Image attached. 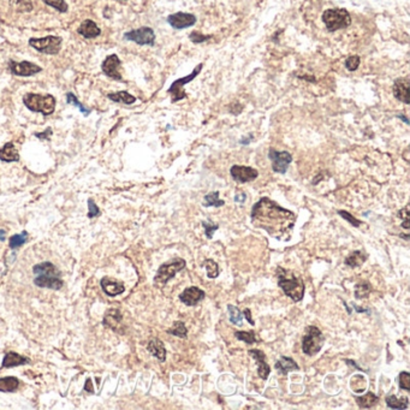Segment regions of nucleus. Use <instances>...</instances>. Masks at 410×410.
I'll return each mask as SVG.
<instances>
[{
  "mask_svg": "<svg viewBox=\"0 0 410 410\" xmlns=\"http://www.w3.org/2000/svg\"><path fill=\"white\" fill-rule=\"evenodd\" d=\"M252 221L254 226L268 232L274 238L286 241L295 226L296 215L271 198L262 197L253 207Z\"/></svg>",
  "mask_w": 410,
  "mask_h": 410,
  "instance_id": "f257e3e1",
  "label": "nucleus"
},
{
  "mask_svg": "<svg viewBox=\"0 0 410 410\" xmlns=\"http://www.w3.org/2000/svg\"><path fill=\"white\" fill-rule=\"evenodd\" d=\"M278 285L280 286L286 296L295 302H298L304 296V283L302 278L296 275L293 271L279 267L277 270Z\"/></svg>",
  "mask_w": 410,
  "mask_h": 410,
  "instance_id": "f03ea898",
  "label": "nucleus"
},
{
  "mask_svg": "<svg viewBox=\"0 0 410 410\" xmlns=\"http://www.w3.org/2000/svg\"><path fill=\"white\" fill-rule=\"evenodd\" d=\"M35 273L34 284L39 288L52 289L59 290L63 286V280L60 279V273L52 262H42L33 268Z\"/></svg>",
  "mask_w": 410,
  "mask_h": 410,
  "instance_id": "7ed1b4c3",
  "label": "nucleus"
},
{
  "mask_svg": "<svg viewBox=\"0 0 410 410\" xmlns=\"http://www.w3.org/2000/svg\"><path fill=\"white\" fill-rule=\"evenodd\" d=\"M23 104L33 112L42 113L43 116L52 115L56 110V98L53 95H42L34 94V93H27L23 97Z\"/></svg>",
  "mask_w": 410,
  "mask_h": 410,
  "instance_id": "20e7f679",
  "label": "nucleus"
},
{
  "mask_svg": "<svg viewBox=\"0 0 410 410\" xmlns=\"http://www.w3.org/2000/svg\"><path fill=\"white\" fill-rule=\"evenodd\" d=\"M322 22L329 32H337L349 27L351 17L345 9H329L322 14Z\"/></svg>",
  "mask_w": 410,
  "mask_h": 410,
  "instance_id": "39448f33",
  "label": "nucleus"
},
{
  "mask_svg": "<svg viewBox=\"0 0 410 410\" xmlns=\"http://www.w3.org/2000/svg\"><path fill=\"white\" fill-rule=\"evenodd\" d=\"M325 338L316 326H308L302 339V351L308 356L318 354L321 350Z\"/></svg>",
  "mask_w": 410,
  "mask_h": 410,
  "instance_id": "423d86ee",
  "label": "nucleus"
},
{
  "mask_svg": "<svg viewBox=\"0 0 410 410\" xmlns=\"http://www.w3.org/2000/svg\"><path fill=\"white\" fill-rule=\"evenodd\" d=\"M61 41L63 40L59 36L50 35L40 39L32 38L29 40V45L40 53L54 56V54H58L59 51L61 50Z\"/></svg>",
  "mask_w": 410,
  "mask_h": 410,
  "instance_id": "0eeeda50",
  "label": "nucleus"
},
{
  "mask_svg": "<svg viewBox=\"0 0 410 410\" xmlns=\"http://www.w3.org/2000/svg\"><path fill=\"white\" fill-rule=\"evenodd\" d=\"M185 265H187L185 260L183 259H175L166 264H162L154 277V282L156 284H166L170 279H172L177 273L185 267Z\"/></svg>",
  "mask_w": 410,
  "mask_h": 410,
  "instance_id": "6e6552de",
  "label": "nucleus"
},
{
  "mask_svg": "<svg viewBox=\"0 0 410 410\" xmlns=\"http://www.w3.org/2000/svg\"><path fill=\"white\" fill-rule=\"evenodd\" d=\"M202 68H203V64H198L192 74L183 77V78L176 79V81L171 84V87H170L167 92H169V94L172 97V102H177V101H179V100L187 98V93L184 92L183 87H184L185 84L190 83V82H192L194 78H196L197 75L200 74L201 70H202Z\"/></svg>",
  "mask_w": 410,
  "mask_h": 410,
  "instance_id": "1a4fd4ad",
  "label": "nucleus"
},
{
  "mask_svg": "<svg viewBox=\"0 0 410 410\" xmlns=\"http://www.w3.org/2000/svg\"><path fill=\"white\" fill-rule=\"evenodd\" d=\"M124 39L128 41L136 42L137 45L141 46H153L154 42H156V33H154V30L152 29V28L142 27L138 28V29L125 33Z\"/></svg>",
  "mask_w": 410,
  "mask_h": 410,
  "instance_id": "9d476101",
  "label": "nucleus"
},
{
  "mask_svg": "<svg viewBox=\"0 0 410 410\" xmlns=\"http://www.w3.org/2000/svg\"><path fill=\"white\" fill-rule=\"evenodd\" d=\"M7 69H9L10 72L15 76H20V77H29L34 76V75L39 74V72L42 71V68L39 65H36L34 63H30V61H18L10 60L7 63Z\"/></svg>",
  "mask_w": 410,
  "mask_h": 410,
  "instance_id": "9b49d317",
  "label": "nucleus"
},
{
  "mask_svg": "<svg viewBox=\"0 0 410 410\" xmlns=\"http://www.w3.org/2000/svg\"><path fill=\"white\" fill-rule=\"evenodd\" d=\"M268 158L272 161L273 171L282 175L288 171L289 165L293 161V156L289 152H278L273 148H271L268 152Z\"/></svg>",
  "mask_w": 410,
  "mask_h": 410,
  "instance_id": "f8f14e48",
  "label": "nucleus"
},
{
  "mask_svg": "<svg viewBox=\"0 0 410 410\" xmlns=\"http://www.w3.org/2000/svg\"><path fill=\"white\" fill-rule=\"evenodd\" d=\"M120 65L122 61L118 58L117 54H110L101 64V70L106 76L111 77L117 81H123V77L120 75Z\"/></svg>",
  "mask_w": 410,
  "mask_h": 410,
  "instance_id": "ddd939ff",
  "label": "nucleus"
},
{
  "mask_svg": "<svg viewBox=\"0 0 410 410\" xmlns=\"http://www.w3.org/2000/svg\"><path fill=\"white\" fill-rule=\"evenodd\" d=\"M230 174L232 178L238 183L253 182L259 176L257 170L249 166H242V165H234L230 170Z\"/></svg>",
  "mask_w": 410,
  "mask_h": 410,
  "instance_id": "4468645a",
  "label": "nucleus"
},
{
  "mask_svg": "<svg viewBox=\"0 0 410 410\" xmlns=\"http://www.w3.org/2000/svg\"><path fill=\"white\" fill-rule=\"evenodd\" d=\"M167 23L175 29H185L196 23V17L187 12H177L167 17Z\"/></svg>",
  "mask_w": 410,
  "mask_h": 410,
  "instance_id": "2eb2a0df",
  "label": "nucleus"
},
{
  "mask_svg": "<svg viewBox=\"0 0 410 410\" xmlns=\"http://www.w3.org/2000/svg\"><path fill=\"white\" fill-rule=\"evenodd\" d=\"M206 293L205 291L198 289L197 286H190V288H187L182 293L179 295V300L182 301L183 303L187 304V306H196L198 302L205 298Z\"/></svg>",
  "mask_w": 410,
  "mask_h": 410,
  "instance_id": "dca6fc26",
  "label": "nucleus"
},
{
  "mask_svg": "<svg viewBox=\"0 0 410 410\" xmlns=\"http://www.w3.org/2000/svg\"><path fill=\"white\" fill-rule=\"evenodd\" d=\"M409 89L410 83L409 79L407 77L404 78H398L394 81L393 83V95L399 100V101L404 102V104L409 105Z\"/></svg>",
  "mask_w": 410,
  "mask_h": 410,
  "instance_id": "f3484780",
  "label": "nucleus"
},
{
  "mask_svg": "<svg viewBox=\"0 0 410 410\" xmlns=\"http://www.w3.org/2000/svg\"><path fill=\"white\" fill-rule=\"evenodd\" d=\"M249 355L254 358L255 361H256L257 363V373H259L260 378L264 379V380H266L268 378V375H270L271 373V368L270 366L267 365V362L265 361V356L264 352L261 351V350H256V349H252L249 350Z\"/></svg>",
  "mask_w": 410,
  "mask_h": 410,
  "instance_id": "a211bd4d",
  "label": "nucleus"
},
{
  "mask_svg": "<svg viewBox=\"0 0 410 410\" xmlns=\"http://www.w3.org/2000/svg\"><path fill=\"white\" fill-rule=\"evenodd\" d=\"M78 34L86 39H95L101 34V30L98 27L97 23L92 20H86L78 27Z\"/></svg>",
  "mask_w": 410,
  "mask_h": 410,
  "instance_id": "6ab92c4d",
  "label": "nucleus"
},
{
  "mask_svg": "<svg viewBox=\"0 0 410 410\" xmlns=\"http://www.w3.org/2000/svg\"><path fill=\"white\" fill-rule=\"evenodd\" d=\"M100 284H101V288H102V290H104V293H106V295L111 296V297H115V296L120 295V293H124V290H125L123 283L116 282V280L110 279V278H104V279H101V283H100Z\"/></svg>",
  "mask_w": 410,
  "mask_h": 410,
  "instance_id": "aec40b11",
  "label": "nucleus"
},
{
  "mask_svg": "<svg viewBox=\"0 0 410 410\" xmlns=\"http://www.w3.org/2000/svg\"><path fill=\"white\" fill-rule=\"evenodd\" d=\"M30 360L28 357L22 356V355L17 354L15 351H10L5 355L4 360H2V368H11V367H17V366H23L29 363Z\"/></svg>",
  "mask_w": 410,
  "mask_h": 410,
  "instance_id": "412c9836",
  "label": "nucleus"
},
{
  "mask_svg": "<svg viewBox=\"0 0 410 410\" xmlns=\"http://www.w3.org/2000/svg\"><path fill=\"white\" fill-rule=\"evenodd\" d=\"M0 160L5 162H14L20 160V154H18L14 143L7 142L4 144V147L0 148Z\"/></svg>",
  "mask_w": 410,
  "mask_h": 410,
  "instance_id": "4be33fe9",
  "label": "nucleus"
},
{
  "mask_svg": "<svg viewBox=\"0 0 410 410\" xmlns=\"http://www.w3.org/2000/svg\"><path fill=\"white\" fill-rule=\"evenodd\" d=\"M275 370H278V372H279L282 375H286L289 372L298 371L300 370V367H298L297 363H296L291 357L283 356V357H280L277 362H275Z\"/></svg>",
  "mask_w": 410,
  "mask_h": 410,
  "instance_id": "5701e85b",
  "label": "nucleus"
},
{
  "mask_svg": "<svg viewBox=\"0 0 410 410\" xmlns=\"http://www.w3.org/2000/svg\"><path fill=\"white\" fill-rule=\"evenodd\" d=\"M147 349H148V351L151 352L154 357L158 358L160 362H164L165 358H166V349H165L164 343H162L160 339H152L151 342L148 343Z\"/></svg>",
  "mask_w": 410,
  "mask_h": 410,
  "instance_id": "b1692460",
  "label": "nucleus"
},
{
  "mask_svg": "<svg viewBox=\"0 0 410 410\" xmlns=\"http://www.w3.org/2000/svg\"><path fill=\"white\" fill-rule=\"evenodd\" d=\"M107 98L110 100L115 102H119V104L124 105H131L136 101V98L134 95L129 94L128 92L123 90V92H117V93H110L107 94Z\"/></svg>",
  "mask_w": 410,
  "mask_h": 410,
  "instance_id": "393cba45",
  "label": "nucleus"
},
{
  "mask_svg": "<svg viewBox=\"0 0 410 410\" xmlns=\"http://www.w3.org/2000/svg\"><path fill=\"white\" fill-rule=\"evenodd\" d=\"M20 380L15 376L0 378V391L1 392H15L20 388Z\"/></svg>",
  "mask_w": 410,
  "mask_h": 410,
  "instance_id": "a878e982",
  "label": "nucleus"
},
{
  "mask_svg": "<svg viewBox=\"0 0 410 410\" xmlns=\"http://www.w3.org/2000/svg\"><path fill=\"white\" fill-rule=\"evenodd\" d=\"M355 399H356L358 407L363 409L372 408V407H374L379 401L378 396L373 392H368L366 394H362V396H360V397L357 396V397H355Z\"/></svg>",
  "mask_w": 410,
  "mask_h": 410,
  "instance_id": "bb28decb",
  "label": "nucleus"
},
{
  "mask_svg": "<svg viewBox=\"0 0 410 410\" xmlns=\"http://www.w3.org/2000/svg\"><path fill=\"white\" fill-rule=\"evenodd\" d=\"M366 259H367V255L365 253L361 250H355L351 255L345 259V265L349 267H360L365 264Z\"/></svg>",
  "mask_w": 410,
  "mask_h": 410,
  "instance_id": "cd10ccee",
  "label": "nucleus"
},
{
  "mask_svg": "<svg viewBox=\"0 0 410 410\" xmlns=\"http://www.w3.org/2000/svg\"><path fill=\"white\" fill-rule=\"evenodd\" d=\"M386 404L389 408L391 409H407L409 406V399L407 397H402V398H397L396 396L391 394L385 398Z\"/></svg>",
  "mask_w": 410,
  "mask_h": 410,
  "instance_id": "c85d7f7f",
  "label": "nucleus"
},
{
  "mask_svg": "<svg viewBox=\"0 0 410 410\" xmlns=\"http://www.w3.org/2000/svg\"><path fill=\"white\" fill-rule=\"evenodd\" d=\"M350 388L355 393H362L367 388V381L363 375H354L350 380Z\"/></svg>",
  "mask_w": 410,
  "mask_h": 410,
  "instance_id": "c756f323",
  "label": "nucleus"
},
{
  "mask_svg": "<svg viewBox=\"0 0 410 410\" xmlns=\"http://www.w3.org/2000/svg\"><path fill=\"white\" fill-rule=\"evenodd\" d=\"M225 205L223 200L219 198V193L218 192H212L210 194H207L203 198V206L205 207H221V206Z\"/></svg>",
  "mask_w": 410,
  "mask_h": 410,
  "instance_id": "7c9ffc66",
  "label": "nucleus"
},
{
  "mask_svg": "<svg viewBox=\"0 0 410 410\" xmlns=\"http://www.w3.org/2000/svg\"><path fill=\"white\" fill-rule=\"evenodd\" d=\"M167 333L174 334V336L184 339V338H187V336H188V330L183 321H175L171 329L167 330Z\"/></svg>",
  "mask_w": 410,
  "mask_h": 410,
  "instance_id": "2f4dec72",
  "label": "nucleus"
},
{
  "mask_svg": "<svg viewBox=\"0 0 410 410\" xmlns=\"http://www.w3.org/2000/svg\"><path fill=\"white\" fill-rule=\"evenodd\" d=\"M371 291H372V286H371L370 283H360V284L355 286V297L358 298V300H362V298H366L370 296Z\"/></svg>",
  "mask_w": 410,
  "mask_h": 410,
  "instance_id": "473e14b6",
  "label": "nucleus"
},
{
  "mask_svg": "<svg viewBox=\"0 0 410 410\" xmlns=\"http://www.w3.org/2000/svg\"><path fill=\"white\" fill-rule=\"evenodd\" d=\"M27 241H28V232L23 231L22 234H14V236L10 238L9 246L11 249H17V248H20V246H23V244H24Z\"/></svg>",
  "mask_w": 410,
  "mask_h": 410,
  "instance_id": "72a5a7b5",
  "label": "nucleus"
},
{
  "mask_svg": "<svg viewBox=\"0 0 410 410\" xmlns=\"http://www.w3.org/2000/svg\"><path fill=\"white\" fill-rule=\"evenodd\" d=\"M234 337H236L237 339L242 340V342H246L247 344H254V343L259 342V339L256 338V336H255V333L253 331H238L234 333Z\"/></svg>",
  "mask_w": 410,
  "mask_h": 410,
  "instance_id": "f704fd0d",
  "label": "nucleus"
},
{
  "mask_svg": "<svg viewBox=\"0 0 410 410\" xmlns=\"http://www.w3.org/2000/svg\"><path fill=\"white\" fill-rule=\"evenodd\" d=\"M203 266H205L206 271H207L208 278H216L219 275V266L215 261L212 259H208L203 262Z\"/></svg>",
  "mask_w": 410,
  "mask_h": 410,
  "instance_id": "c9c22d12",
  "label": "nucleus"
},
{
  "mask_svg": "<svg viewBox=\"0 0 410 410\" xmlns=\"http://www.w3.org/2000/svg\"><path fill=\"white\" fill-rule=\"evenodd\" d=\"M228 311L229 314H230V321L232 324L242 326V319H243V316H242L241 311H239L238 308H236L234 306H232V304H229Z\"/></svg>",
  "mask_w": 410,
  "mask_h": 410,
  "instance_id": "e433bc0d",
  "label": "nucleus"
},
{
  "mask_svg": "<svg viewBox=\"0 0 410 410\" xmlns=\"http://www.w3.org/2000/svg\"><path fill=\"white\" fill-rule=\"evenodd\" d=\"M66 101H68V104L74 105V106L78 107L79 111H81V112L83 113L84 116H88L89 113H90V110H88V108L84 107L83 105H82L81 102L78 101V99H77V98L75 97L74 93H68V94H66Z\"/></svg>",
  "mask_w": 410,
  "mask_h": 410,
  "instance_id": "4c0bfd02",
  "label": "nucleus"
},
{
  "mask_svg": "<svg viewBox=\"0 0 410 410\" xmlns=\"http://www.w3.org/2000/svg\"><path fill=\"white\" fill-rule=\"evenodd\" d=\"M43 2H45L46 5H50V6H52L53 9H56L57 11L59 12H66L68 11L69 6L68 4L65 2V0H42Z\"/></svg>",
  "mask_w": 410,
  "mask_h": 410,
  "instance_id": "58836bf2",
  "label": "nucleus"
},
{
  "mask_svg": "<svg viewBox=\"0 0 410 410\" xmlns=\"http://www.w3.org/2000/svg\"><path fill=\"white\" fill-rule=\"evenodd\" d=\"M361 59L358 56H351L345 60V68L349 71H355L357 70V68L360 66Z\"/></svg>",
  "mask_w": 410,
  "mask_h": 410,
  "instance_id": "ea45409f",
  "label": "nucleus"
},
{
  "mask_svg": "<svg viewBox=\"0 0 410 410\" xmlns=\"http://www.w3.org/2000/svg\"><path fill=\"white\" fill-rule=\"evenodd\" d=\"M399 388L406 391H410V374L408 372H401L399 374Z\"/></svg>",
  "mask_w": 410,
  "mask_h": 410,
  "instance_id": "a19ab883",
  "label": "nucleus"
},
{
  "mask_svg": "<svg viewBox=\"0 0 410 410\" xmlns=\"http://www.w3.org/2000/svg\"><path fill=\"white\" fill-rule=\"evenodd\" d=\"M338 214L340 216H342V218H344L345 220L349 221L351 225H354L355 228H358V226L361 225V221L357 220V219L355 218V216H352L350 213H348L347 211H338Z\"/></svg>",
  "mask_w": 410,
  "mask_h": 410,
  "instance_id": "79ce46f5",
  "label": "nucleus"
},
{
  "mask_svg": "<svg viewBox=\"0 0 410 410\" xmlns=\"http://www.w3.org/2000/svg\"><path fill=\"white\" fill-rule=\"evenodd\" d=\"M100 210L97 205H95L93 198H88V218H94V216L99 215Z\"/></svg>",
  "mask_w": 410,
  "mask_h": 410,
  "instance_id": "37998d69",
  "label": "nucleus"
},
{
  "mask_svg": "<svg viewBox=\"0 0 410 410\" xmlns=\"http://www.w3.org/2000/svg\"><path fill=\"white\" fill-rule=\"evenodd\" d=\"M190 40L193 41L194 43H201V42H205V41H207L208 39H211L210 35H202L201 33L198 32H193L192 34L189 35Z\"/></svg>",
  "mask_w": 410,
  "mask_h": 410,
  "instance_id": "c03bdc74",
  "label": "nucleus"
},
{
  "mask_svg": "<svg viewBox=\"0 0 410 410\" xmlns=\"http://www.w3.org/2000/svg\"><path fill=\"white\" fill-rule=\"evenodd\" d=\"M202 225L206 230V236H207L210 239L213 237L214 231L218 230V228H219V225H212L211 221H208V223L207 221H202Z\"/></svg>",
  "mask_w": 410,
  "mask_h": 410,
  "instance_id": "a18cd8bd",
  "label": "nucleus"
},
{
  "mask_svg": "<svg viewBox=\"0 0 410 410\" xmlns=\"http://www.w3.org/2000/svg\"><path fill=\"white\" fill-rule=\"evenodd\" d=\"M409 207L407 206L406 208H403L402 211H399V216H401L402 219H403V223H402V226H403L404 229H409L410 225H409Z\"/></svg>",
  "mask_w": 410,
  "mask_h": 410,
  "instance_id": "49530a36",
  "label": "nucleus"
},
{
  "mask_svg": "<svg viewBox=\"0 0 410 410\" xmlns=\"http://www.w3.org/2000/svg\"><path fill=\"white\" fill-rule=\"evenodd\" d=\"M246 194L244 193H237L236 196H234V201L236 202H239V203H243L244 201H246Z\"/></svg>",
  "mask_w": 410,
  "mask_h": 410,
  "instance_id": "de8ad7c7",
  "label": "nucleus"
},
{
  "mask_svg": "<svg viewBox=\"0 0 410 410\" xmlns=\"http://www.w3.org/2000/svg\"><path fill=\"white\" fill-rule=\"evenodd\" d=\"M51 134H52V130H51V129H47V130H46L45 133L35 134V136H38L39 138H50Z\"/></svg>",
  "mask_w": 410,
  "mask_h": 410,
  "instance_id": "09e8293b",
  "label": "nucleus"
},
{
  "mask_svg": "<svg viewBox=\"0 0 410 410\" xmlns=\"http://www.w3.org/2000/svg\"><path fill=\"white\" fill-rule=\"evenodd\" d=\"M243 314H244V316H246L247 320L249 321V324H250V325H253V326H254L255 322H254V320H253V319H252V316H250V309H248V308L244 309Z\"/></svg>",
  "mask_w": 410,
  "mask_h": 410,
  "instance_id": "8fccbe9b",
  "label": "nucleus"
},
{
  "mask_svg": "<svg viewBox=\"0 0 410 410\" xmlns=\"http://www.w3.org/2000/svg\"><path fill=\"white\" fill-rule=\"evenodd\" d=\"M84 390L88 391L89 393H94V389H93L92 380H90V379H88V380L86 381V386H84Z\"/></svg>",
  "mask_w": 410,
  "mask_h": 410,
  "instance_id": "3c124183",
  "label": "nucleus"
},
{
  "mask_svg": "<svg viewBox=\"0 0 410 410\" xmlns=\"http://www.w3.org/2000/svg\"><path fill=\"white\" fill-rule=\"evenodd\" d=\"M5 238V231H0V239H4Z\"/></svg>",
  "mask_w": 410,
  "mask_h": 410,
  "instance_id": "603ef678",
  "label": "nucleus"
}]
</instances>
